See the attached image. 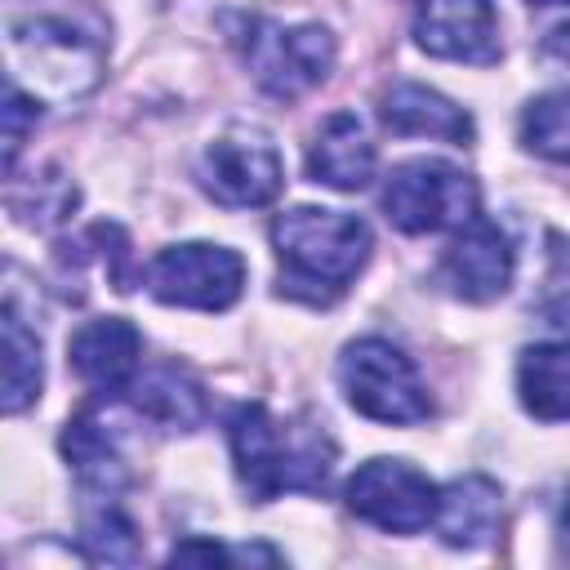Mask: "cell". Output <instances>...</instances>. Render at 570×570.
<instances>
[{
  "label": "cell",
  "instance_id": "obj_23",
  "mask_svg": "<svg viewBox=\"0 0 570 570\" xmlns=\"http://www.w3.org/2000/svg\"><path fill=\"white\" fill-rule=\"evenodd\" d=\"M4 169L13 174V165H18V151H22V142H27V129L36 125V98H27L13 80L4 85Z\"/></svg>",
  "mask_w": 570,
  "mask_h": 570
},
{
  "label": "cell",
  "instance_id": "obj_13",
  "mask_svg": "<svg viewBox=\"0 0 570 570\" xmlns=\"http://www.w3.org/2000/svg\"><path fill=\"white\" fill-rule=\"evenodd\" d=\"M379 116L401 138H441V142H454V147L472 142V116L459 102H450L445 94H436L428 85H414V80L392 85L379 102Z\"/></svg>",
  "mask_w": 570,
  "mask_h": 570
},
{
  "label": "cell",
  "instance_id": "obj_26",
  "mask_svg": "<svg viewBox=\"0 0 570 570\" xmlns=\"http://www.w3.org/2000/svg\"><path fill=\"white\" fill-rule=\"evenodd\" d=\"M552 58H561V62H570V22L566 27H557L552 36H548V45H543Z\"/></svg>",
  "mask_w": 570,
  "mask_h": 570
},
{
  "label": "cell",
  "instance_id": "obj_12",
  "mask_svg": "<svg viewBox=\"0 0 570 570\" xmlns=\"http://www.w3.org/2000/svg\"><path fill=\"white\" fill-rule=\"evenodd\" d=\"M138 356H142V334L125 316L89 321L67 343V361L76 379L94 392H125L138 379Z\"/></svg>",
  "mask_w": 570,
  "mask_h": 570
},
{
  "label": "cell",
  "instance_id": "obj_1",
  "mask_svg": "<svg viewBox=\"0 0 570 570\" xmlns=\"http://www.w3.org/2000/svg\"><path fill=\"white\" fill-rule=\"evenodd\" d=\"M111 22L94 0H27L9 9L13 71L45 98H85L102 85Z\"/></svg>",
  "mask_w": 570,
  "mask_h": 570
},
{
  "label": "cell",
  "instance_id": "obj_15",
  "mask_svg": "<svg viewBox=\"0 0 570 570\" xmlns=\"http://www.w3.org/2000/svg\"><path fill=\"white\" fill-rule=\"evenodd\" d=\"M499 521H503L499 485L481 472H468V476H454L441 490L432 525L450 548H485L499 534Z\"/></svg>",
  "mask_w": 570,
  "mask_h": 570
},
{
  "label": "cell",
  "instance_id": "obj_10",
  "mask_svg": "<svg viewBox=\"0 0 570 570\" xmlns=\"http://www.w3.org/2000/svg\"><path fill=\"white\" fill-rule=\"evenodd\" d=\"M414 40L432 58L490 67L499 62V13L490 0H423L414 18Z\"/></svg>",
  "mask_w": 570,
  "mask_h": 570
},
{
  "label": "cell",
  "instance_id": "obj_22",
  "mask_svg": "<svg viewBox=\"0 0 570 570\" xmlns=\"http://www.w3.org/2000/svg\"><path fill=\"white\" fill-rule=\"evenodd\" d=\"M521 142L548 160L570 165V89L539 94L521 111Z\"/></svg>",
  "mask_w": 570,
  "mask_h": 570
},
{
  "label": "cell",
  "instance_id": "obj_5",
  "mask_svg": "<svg viewBox=\"0 0 570 570\" xmlns=\"http://www.w3.org/2000/svg\"><path fill=\"white\" fill-rule=\"evenodd\" d=\"M481 191L472 183V174H463L459 165L445 160H401L392 165V174L383 178V214L392 227L423 236V232H445V227H463L476 218Z\"/></svg>",
  "mask_w": 570,
  "mask_h": 570
},
{
  "label": "cell",
  "instance_id": "obj_7",
  "mask_svg": "<svg viewBox=\"0 0 570 570\" xmlns=\"http://www.w3.org/2000/svg\"><path fill=\"white\" fill-rule=\"evenodd\" d=\"M196 178H200V187L218 205H227V209H258V205L276 200V191L285 183V169H281L276 142L263 129L232 125V129H223L200 151Z\"/></svg>",
  "mask_w": 570,
  "mask_h": 570
},
{
  "label": "cell",
  "instance_id": "obj_3",
  "mask_svg": "<svg viewBox=\"0 0 570 570\" xmlns=\"http://www.w3.org/2000/svg\"><path fill=\"white\" fill-rule=\"evenodd\" d=\"M227 445L236 481L254 503H267L281 490H325L334 468V441L325 428L303 423L285 432L258 401H245L227 414Z\"/></svg>",
  "mask_w": 570,
  "mask_h": 570
},
{
  "label": "cell",
  "instance_id": "obj_17",
  "mask_svg": "<svg viewBox=\"0 0 570 570\" xmlns=\"http://www.w3.org/2000/svg\"><path fill=\"white\" fill-rule=\"evenodd\" d=\"M517 396L543 423L570 419V338L534 343L517 361Z\"/></svg>",
  "mask_w": 570,
  "mask_h": 570
},
{
  "label": "cell",
  "instance_id": "obj_21",
  "mask_svg": "<svg viewBox=\"0 0 570 570\" xmlns=\"http://www.w3.org/2000/svg\"><path fill=\"white\" fill-rule=\"evenodd\" d=\"M98 503L85 508V552L89 561H107V566H134L142 557L138 530L134 521L116 508V494H94Z\"/></svg>",
  "mask_w": 570,
  "mask_h": 570
},
{
  "label": "cell",
  "instance_id": "obj_18",
  "mask_svg": "<svg viewBox=\"0 0 570 570\" xmlns=\"http://www.w3.org/2000/svg\"><path fill=\"white\" fill-rule=\"evenodd\" d=\"M62 454L71 463V472L80 476L85 490L94 494H120L129 481V468L120 459V450L111 445V436L94 423V414H76L62 432Z\"/></svg>",
  "mask_w": 570,
  "mask_h": 570
},
{
  "label": "cell",
  "instance_id": "obj_20",
  "mask_svg": "<svg viewBox=\"0 0 570 570\" xmlns=\"http://www.w3.org/2000/svg\"><path fill=\"white\" fill-rule=\"evenodd\" d=\"M76 200H80L76 196V183L62 169H53V165H45L40 174H31L27 183L22 178L9 183V214L18 223H27V227H53V223H62L76 209Z\"/></svg>",
  "mask_w": 570,
  "mask_h": 570
},
{
  "label": "cell",
  "instance_id": "obj_16",
  "mask_svg": "<svg viewBox=\"0 0 570 570\" xmlns=\"http://www.w3.org/2000/svg\"><path fill=\"white\" fill-rule=\"evenodd\" d=\"M129 401L142 419H151L165 432H196L209 414L205 387L178 365H151L147 374H138L129 383Z\"/></svg>",
  "mask_w": 570,
  "mask_h": 570
},
{
  "label": "cell",
  "instance_id": "obj_19",
  "mask_svg": "<svg viewBox=\"0 0 570 570\" xmlns=\"http://www.w3.org/2000/svg\"><path fill=\"white\" fill-rule=\"evenodd\" d=\"M0 334H4V392H0V405H4V414H22L40 396V379H45V370H40V338L22 325L13 303H4Z\"/></svg>",
  "mask_w": 570,
  "mask_h": 570
},
{
  "label": "cell",
  "instance_id": "obj_24",
  "mask_svg": "<svg viewBox=\"0 0 570 570\" xmlns=\"http://www.w3.org/2000/svg\"><path fill=\"white\" fill-rule=\"evenodd\" d=\"M236 552H227V548H218V543H209V539H187V543H178L174 552H169V561L178 566V561H232Z\"/></svg>",
  "mask_w": 570,
  "mask_h": 570
},
{
  "label": "cell",
  "instance_id": "obj_9",
  "mask_svg": "<svg viewBox=\"0 0 570 570\" xmlns=\"http://www.w3.org/2000/svg\"><path fill=\"white\" fill-rule=\"evenodd\" d=\"M436 499L441 490L405 459H370L347 481V508L387 534L428 530L436 521Z\"/></svg>",
  "mask_w": 570,
  "mask_h": 570
},
{
  "label": "cell",
  "instance_id": "obj_11",
  "mask_svg": "<svg viewBox=\"0 0 570 570\" xmlns=\"http://www.w3.org/2000/svg\"><path fill=\"white\" fill-rule=\"evenodd\" d=\"M512 267H517L512 240L494 223L472 218L445 245L441 267H436V281L454 298H463V303H490V298H499L512 285Z\"/></svg>",
  "mask_w": 570,
  "mask_h": 570
},
{
  "label": "cell",
  "instance_id": "obj_14",
  "mask_svg": "<svg viewBox=\"0 0 570 570\" xmlns=\"http://www.w3.org/2000/svg\"><path fill=\"white\" fill-rule=\"evenodd\" d=\"M307 178L334 191H361L374 178V142L365 138V125L352 111H334L316 129L307 147Z\"/></svg>",
  "mask_w": 570,
  "mask_h": 570
},
{
  "label": "cell",
  "instance_id": "obj_25",
  "mask_svg": "<svg viewBox=\"0 0 570 570\" xmlns=\"http://www.w3.org/2000/svg\"><path fill=\"white\" fill-rule=\"evenodd\" d=\"M557 543H561V557H570V485L557 503Z\"/></svg>",
  "mask_w": 570,
  "mask_h": 570
},
{
  "label": "cell",
  "instance_id": "obj_27",
  "mask_svg": "<svg viewBox=\"0 0 570 570\" xmlns=\"http://www.w3.org/2000/svg\"><path fill=\"white\" fill-rule=\"evenodd\" d=\"M530 4H570V0H530Z\"/></svg>",
  "mask_w": 570,
  "mask_h": 570
},
{
  "label": "cell",
  "instance_id": "obj_8",
  "mask_svg": "<svg viewBox=\"0 0 570 570\" xmlns=\"http://www.w3.org/2000/svg\"><path fill=\"white\" fill-rule=\"evenodd\" d=\"M240 285H245V258L209 240L169 245L147 263V289L169 307L223 312L240 298Z\"/></svg>",
  "mask_w": 570,
  "mask_h": 570
},
{
  "label": "cell",
  "instance_id": "obj_2",
  "mask_svg": "<svg viewBox=\"0 0 570 570\" xmlns=\"http://www.w3.org/2000/svg\"><path fill=\"white\" fill-rule=\"evenodd\" d=\"M272 245L281 258L276 289L321 307V303H334L356 281V272L374 249V236L356 214L298 205L272 223Z\"/></svg>",
  "mask_w": 570,
  "mask_h": 570
},
{
  "label": "cell",
  "instance_id": "obj_6",
  "mask_svg": "<svg viewBox=\"0 0 570 570\" xmlns=\"http://www.w3.org/2000/svg\"><path fill=\"white\" fill-rule=\"evenodd\" d=\"M240 53L245 67L254 76V85L272 98H303L307 89H316L330 67H334V36L316 22L303 27H281L267 18H249L245 36H240Z\"/></svg>",
  "mask_w": 570,
  "mask_h": 570
},
{
  "label": "cell",
  "instance_id": "obj_4",
  "mask_svg": "<svg viewBox=\"0 0 570 570\" xmlns=\"http://www.w3.org/2000/svg\"><path fill=\"white\" fill-rule=\"evenodd\" d=\"M338 387L347 405L374 423H423L432 396L414 361L387 338H356L338 356Z\"/></svg>",
  "mask_w": 570,
  "mask_h": 570
}]
</instances>
